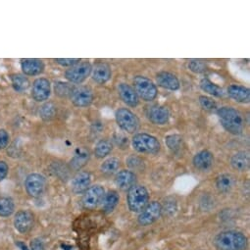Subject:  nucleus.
<instances>
[{"label": "nucleus", "mask_w": 250, "mask_h": 250, "mask_svg": "<svg viewBox=\"0 0 250 250\" xmlns=\"http://www.w3.org/2000/svg\"><path fill=\"white\" fill-rule=\"evenodd\" d=\"M135 90L141 98L146 101H152L157 96V87L153 82L144 76H137L134 79Z\"/></svg>", "instance_id": "423d86ee"}, {"label": "nucleus", "mask_w": 250, "mask_h": 250, "mask_svg": "<svg viewBox=\"0 0 250 250\" xmlns=\"http://www.w3.org/2000/svg\"><path fill=\"white\" fill-rule=\"evenodd\" d=\"M214 245L217 250H245L247 238L240 231L226 230L215 237Z\"/></svg>", "instance_id": "f03ea898"}, {"label": "nucleus", "mask_w": 250, "mask_h": 250, "mask_svg": "<svg viewBox=\"0 0 250 250\" xmlns=\"http://www.w3.org/2000/svg\"><path fill=\"white\" fill-rule=\"evenodd\" d=\"M70 98L76 107H87L93 101V91L88 86L74 87Z\"/></svg>", "instance_id": "9b49d317"}, {"label": "nucleus", "mask_w": 250, "mask_h": 250, "mask_svg": "<svg viewBox=\"0 0 250 250\" xmlns=\"http://www.w3.org/2000/svg\"><path fill=\"white\" fill-rule=\"evenodd\" d=\"M105 195V190L104 188L99 186H93L88 188L85 192L84 195L83 197V205L85 209H94L96 208L101 201L103 200Z\"/></svg>", "instance_id": "9d476101"}, {"label": "nucleus", "mask_w": 250, "mask_h": 250, "mask_svg": "<svg viewBox=\"0 0 250 250\" xmlns=\"http://www.w3.org/2000/svg\"><path fill=\"white\" fill-rule=\"evenodd\" d=\"M188 68L190 71L196 74H200L206 71V63L200 59L190 60L188 63Z\"/></svg>", "instance_id": "72a5a7b5"}, {"label": "nucleus", "mask_w": 250, "mask_h": 250, "mask_svg": "<svg viewBox=\"0 0 250 250\" xmlns=\"http://www.w3.org/2000/svg\"><path fill=\"white\" fill-rule=\"evenodd\" d=\"M148 200V191L143 186L135 185L128 191V206L132 212L141 213L147 206Z\"/></svg>", "instance_id": "7ed1b4c3"}, {"label": "nucleus", "mask_w": 250, "mask_h": 250, "mask_svg": "<svg viewBox=\"0 0 250 250\" xmlns=\"http://www.w3.org/2000/svg\"><path fill=\"white\" fill-rule=\"evenodd\" d=\"M223 128L231 135L238 136L243 132L244 122L240 112L232 107L224 106L217 110Z\"/></svg>", "instance_id": "f257e3e1"}, {"label": "nucleus", "mask_w": 250, "mask_h": 250, "mask_svg": "<svg viewBox=\"0 0 250 250\" xmlns=\"http://www.w3.org/2000/svg\"><path fill=\"white\" fill-rule=\"evenodd\" d=\"M10 142V136L7 131L0 129V150L5 149Z\"/></svg>", "instance_id": "58836bf2"}, {"label": "nucleus", "mask_w": 250, "mask_h": 250, "mask_svg": "<svg viewBox=\"0 0 250 250\" xmlns=\"http://www.w3.org/2000/svg\"><path fill=\"white\" fill-rule=\"evenodd\" d=\"M120 200V197L118 195V193L114 190L109 191L107 194L104 195L103 198V210L106 213H110L112 212L118 205Z\"/></svg>", "instance_id": "cd10ccee"}, {"label": "nucleus", "mask_w": 250, "mask_h": 250, "mask_svg": "<svg viewBox=\"0 0 250 250\" xmlns=\"http://www.w3.org/2000/svg\"><path fill=\"white\" fill-rule=\"evenodd\" d=\"M166 143H167V146H168V147H169L170 149L176 150V149L180 148L181 144H182V139H181V137H179V136L172 135V136L167 137Z\"/></svg>", "instance_id": "c9c22d12"}, {"label": "nucleus", "mask_w": 250, "mask_h": 250, "mask_svg": "<svg viewBox=\"0 0 250 250\" xmlns=\"http://www.w3.org/2000/svg\"><path fill=\"white\" fill-rule=\"evenodd\" d=\"M132 146L135 150L145 154H155L160 150L158 140L148 134H138L132 140Z\"/></svg>", "instance_id": "20e7f679"}, {"label": "nucleus", "mask_w": 250, "mask_h": 250, "mask_svg": "<svg viewBox=\"0 0 250 250\" xmlns=\"http://www.w3.org/2000/svg\"><path fill=\"white\" fill-rule=\"evenodd\" d=\"M199 103L202 106V108L208 111H213V110H216L217 108V103L212 98L205 95L199 96Z\"/></svg>", "instance_id": "f704fd0d"}, {"label": "nucleus", "mask_w": 250, "mask_h": 250, "mask_svg": "<svg viewBox=\"0 0 250 250\" xmlns=\"http://www.w3.org/2000/svg\"><path fill=\"white\" fill-rule=\"evenodd\" d=\"M40 115H41L42 120L50 121L56 115V107H55V105L53 103H51V102L45 103L44 105L42 106V108L40 110Z\"/></svg>", "instance_id": "2f4dec72"}, {"label": "nucleus", "mask_w": 250, "mask_h": 250, "mask_svg": "<svg viewBox=\"0 0 250 250\" xmlns=\"http://www.w3.org/2000/svg\"><path fill=\"white\" fill-rule=\"evenodd\" d=\"M118 92L121 99L131 107H136L139 104V96L136 90L128 83H122L118 85Z\"/></svg>", "instance_id": "dca6fc26"}, {"label": "nucleus", "mask_w": 250, "mask_h": 250, "mask_svg": "<svg viewBox=\"0 0 250 250\" xmlns=\"http://www.w3.org/2000/svg\"><path fill=\"white\" fill-rule=\"evenodd\" d=\"M15 203L10 197L0 198V217L7 218L14 213Z\"/></svg>", "instance_id": "c85d7f7f"}, {"label": "nucleus", "mask_w": 250, "mask_h": 250, "mask_svg": "<svg viewBox=\"0 0 250 250\" xmlns=\"http://www.w3.org/2000/svg\"><path fill=\"white\" fill-rule=\"evenodd\" d=\"M230 165L236 171H246L249 167V154L245 151L236 152L230 159Z\"/></svg>", "instance_id": "b1692460"}, {"label": "nucleus", "mask_w": 250, "mask_h": 250, "mask_svg": "<svg viewBox=\"0 0 250 250\" xmlns=\"http://www.w3.org/2000/svg\"><path fill=\"white\" fill-rule=\"evenodd\" d=\"M8 172H9L8 164L3 160H0V182H2L7 177Z\"/></svg>", "instance_id": "ea45409f"}, {"label": "nucleus", "mask_w": 250, "mask_h": 250, "mask_svg": "<svg viewBox=\"0 0 250 250\" xmlns=\"http://www.w3.org/2000/svg\"><path fill=\"white\" fill-rule=\"evenodd\" d=\"M91 183V176L88 172L78 173L72 181V190L76 194L85 192Z\"/></svg>", "instance_id": "f3484780"}, {"label": "nucleus", "mask_w": 250, "mask_h": 250, "mask_svg": "<svg viewBox=\"0 0 250 250\" xmlns=\"http://www.w3.org/2000/svg\"><path fill=\"white\" fill-rule=\"evenodd\" d=\"M127 164L134 170H141L144 167V161L137 156L129 157L127 159Z\"/></svg>", "instance_id": "4c0bfd02"}, {"label": "nucleus", "mask_w": 250, "mask_h": 250, "mask_svg": "<svg viewBox=\"0 0 250 250\" xmlns=\"http://www.w3.org/2000/svg\"><path fill=\"white\" fill-rule=\"evenodd\" d=\"M157 83L166 89L177 90L180 88L179 79L172 73L169 72H160L156 75Z\"/></svg>", "instance_id": "6ab92c4d"}, {"label": "nucleus", "mask_w": 250, "mask_h": 250, "mask_svg": "<svg viewBox=\"0 0 250 250\" xmlns=\"http://www.w3.org/2000/svg\"><path fill=\"white\" fill-rule=\"evenodd\" d=\"M200 87L203 91L209 93L210 95L216 96V97H223L224 96V90L221 86L218 84L212 83L208 79H203L200 82Z\"/></svg>", "instance_id": "bb28decb"}, {"label": "nucleus", "mask_w": 250, "mask_h": 250, "mask_svg": "<svg viewBox=\"0 0 250 250\" xmlns=\"http://www.w3.org/2000/svg\"><path fill=\"white\" fill-rule=\"evenodd\" d=\"M81 59L79 58H57L55 59V62L63 67H73L80 63Z\"/></svg>", "instance_id": "e433bc0d"}, {"label": "nucleus", "mask_w": 250, "mask_h": 250, "mask_svg": "<svg viewBox=\"0 0 250 250\" xmlns=\"http://www.w3.org/2000/svg\"><path fill=\"white\" fill-rule=\"evenodd\" d=\"M88 160H89L88 150H86L83 147L78 148L75 152V155L71 159L70 167H71V169L78 171V170L82 169L83 166H85L86 163L88 162Z\"/></svg>", "instance_id": "5701e85b"}, {"label": "nucleus", "mask_w": 250, "mask_h": 250, "mask_svg": "<svg viewBox=\"0 0 250 250\" xmlns=\"http://www.w3.org/2000/svg\"><path fill=\"white\" fill-rule=\"evenodd\" d=\"M234 185V179L229 174H223L220 175L216 179V187L220 192L226 193L229 192Z\"/></svg>", "instance_id": "393cba45"}, {"label": "nucleus", "mask_w": 250, "mask_h": 250, "mask_svg": "<svg viewBox=\"0 0 250 250\" xmlns=\"http://www.w3.org/2000/svg\"><path fill=\"white\" fill-rule=\"evenodd\" d=\"M115 119L118 126L125 132L134 134L138 131L140 122L135 113L127 108H120L116 111Z\"/></svg>", "instance_id": "39448f33"}, {"label": "nucleus", "mask_w": 250, "mask_h": 250, "mask_svg": "<svg viewBox=\"0 0 250 250\" xmlns=\"http://www.w3.org/2000/svg\"><path fill=\"white\" fill-rule=\"evenodd\" d=\"M111 75H112L111 68L108 64L103 62H99L95 64L92 71V79L95 83L99 84H104L110 80Z\"/></svg>", "instance_id": "4be33fe9"}, {"label": "nucleus", "mask_w": 250, "mask_h": 250, "mask_svg": "<svg viewBox=\"0 0 250 250\" xmlns=\"http://www.w3.org/2000/svg\"><path fill=\"white\" fill-rule=\"evenodd\" d=\"M119 167H120V160L118 158L111 157V158L106 159L102 163L100 170L104 175L111 176L116 173V171L119 169Z\"/></svg>", "instance_id": "7c9ffc66"}, {"label": "nucleus", "mask_w": 250, "mask_h": 250, "mask_svg": "<svg viewBox=\"0 0 250 250\" xmlns=\"http://www.w3.org/2000/svg\"><path fill=\"white\" fill-rule=\"evenodd\" d=\"M31 249L32 250H44V244L42 239L35 238L31 242Z\"/></svg>", "instance_id": "a19ab883"}, {"label": "nucleus", "mask_w": 250, "mask_h": 250, "mask_svg": "<svg viewBox=\"0 0 250 250\" xmlns=\"http://www.w3.org/2000/svg\"><path fill=\"white\" fill-rule=\"evenodd\" d=\"M55 93L61 97L71 95L74 87L68 83H63V82H58L55 83Z\"/></svg>", "instance_id": "473e14b6"}, {"label": "nucleus", "mask_w": 250, "mask_h": 250, "mask_svg": "<svg viewBox=\"0 0 250 250\" xmlns=\"http://www.w3.org/2000/svg\"><path fill=\"white\" fill-rule=\"evenodd\" d=\"M137 177L135 173L129 170H123L119 172L115 177L116 185L123 190H129L136 184Z\"/></svg>", "instance_id": "aec40b11"}, {"label": "nucleus", "mask_w": 250, "mask_h": 250, "mask_svg": "<svg viewBox=\"0 0 250 250\" xmlns=\"http://www.w3.org/2000/svg\"><path fill=\"white\" fill-rule=\"evenodd\" d=\"M162 214V206L159 202L153 201L141 212L138 221L141 226H149L156 222Z\"/></svg>", "instance_id": "1a4fd4ad"}, {"label": "nucleus", "mask_w": 250, "mask_h": 250, "mask_svg": "<svg viewBox=\"0 0 250 250\" xmlns=\"http://www.w3.org/2000/svg\"><path fill=\"white\" fill-rule=\"evenodd\" d=\"M149 121L155 125H164L169 121V110L161 105H153L146 112Z\"/></svg>", "instance_id": "2eb2a0df"}, {"label": "nucleus", "mask_w": 250, "mask_h": 250, "mask_svg": "<svg viewBox=\"0 0 250 250\" xmlns=\"http://www.w3.org/2000/svg\"><path fill=\"white\" fill-rule=\"evenodd\" d=\"M46 187V180L41 174H30L25 181V188L28 194L32 197L41 196Z\"/></svg>", "instance_id": "6e6552de"}, {"label": "nucleus", "mask_w": 250, "mask_h": 250, "mask_svg": "<svg viewBox=\"0 0 250 250\" xmlns=\"http://www.w3.org/2000/svg\"><path fill=\"white\" fill-rule=\"evenodd\" d=\"M112 149H113L112 143L108 140H102V141L98 142L97 145L95 146L94 154L97 158H104L107 155H109V153L112 151Z\"/></svg>", "instance_id": "c756f323"}, {"label": "nucleus", "mask_w": 250, "mask_h": 250, "mask_svg": "<svg viewBox=\"0 0 250 250\" xmlns=\"http://www.w3.org/2000/svg\"><path fill=\"white\" fill-rule=\"evenodd\" d=\"M51 94L50 82L45 78H39L33 83L32 96L38 102H43Z\"/></svg>", "instance_id": "f8f14e48"}, {"label": "nucleus", "mask_w": 250, "mask_h": 250, "mask_svg": "<svg viewBox=\"0 0 250 250\" xmlns=\"http://www.w3.org/2000/svg\"><path fill=\"white\" fill-rule=\"evenodd\" d=\"M34 223V214L29 210H21L15 215L14 226L15 229L21 233L29 232L33 229Z\"/></svg>", "instance_id": "ddd939ff"}, {"label": "nucleus", "mask_w": 250, "mask_h": 250, "mask_svg": "<svg viewBox=\"0 0 250 250\" xmlns=\"http://www.w3.org/2000/svg\"><path fill=\"white\" fill-rule=\"evenodd\" d=\"M193 166L200 171L209 170L214 164V156L208 150H202L193 157Z\"/></svg>", "instance_id": "412c9836"}, {"label": "nucleus", "mask_w": 250, "mask_h": 250, "mask_svg": "<svg viewBox=\"0 0 250 250\" xmlns=\"http://www.w3.org/2000/svg\"><path fill=\"white\" fill-rule=\"evenodd\" d=\"M45 65L42 60L28 58L21 60V69L25 76H39L43 73Z\"/></svg>", "instance_id": "4468645a"}, {"label": "nucleus", "mask_w": 250, "mask_h": 250, "mask_svg": "<svg viewBox=\"0 0 250 250\" xmlns=\"http://www.w3.org/2000/svg\"><path fill=\"white\" fill-rule=\"evenodd\" d=\"M11 83L15 91L17 92H24L30 86V81L25 75L21 74H13L10 77Z\"/></svg>", "instance_id": "a878e982"}, {"label": "nucleus", "mask_w": 250, "mask_h": 250, "mask_svg": "<svg viewBox=\"0 0 250 250\" xmlns=\"http://www.w3.org/2000/svg\"><path fill=\"white\" fill-rule=\"evenodd\" d=\"M92 72V67L88 62H80L65 72V78L73 83H82Z\"/></svg>", "instance_id": "0eeeda50"}, {"label": "nucleus", "mask_w": 250, "mask_h": 250, "mask_svg": "<svg viewBox=\"0 0 250 250\" xmlns=\"http://www.w3.org/2000/svg\"><path fill=\"white\" fill-rule=\"evenodd\" d=\"M229 96L238 103H248L250 100V90L240 84H230L228 87Z\"/></svg>", "instance_id": "a211bd4d"}, {"label": "nucleus", "mask_w": 250, "mask_h": 250, "mask_svg": "<svg viewBox=\"0 0 250 250\" xmlns=\"http://www.w3.org/2000/svg\"><path fill=\"white\" fill-rule=\"evenodd\" d=\"M16 245H17L21 250H29L28 247H27V245H26L24 242L18 241V242H16Z\"/></svg>", "instance_id": "79ce46f5"}]
</instances>
